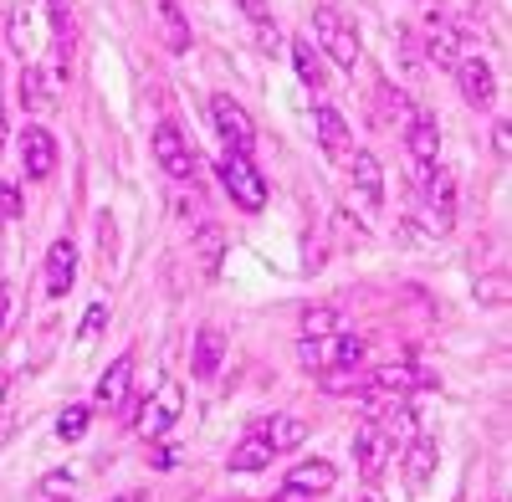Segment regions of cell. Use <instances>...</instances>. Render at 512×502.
Masks as SVG:
<instances>
[{
	"label": "cell",
	"instance_id": "f546056e",
	"mask_svg": "<svg viewBox=\"0 0 512 502\" xmlns=\"http://www.w3.org/2000/svg\"><path fill=\"white\" fill-rule=\"evenodd\" d=\"M6 41H11V52H16V57H31V11H26V6L11 11V21H6Z\"/></svg>",
	"mask_w": 512,
	"mask_h": 502
},
{
	"label": "cell",
	"instance_id": "4fadbf2b",
	"mask_svg": "<svg viewBox=\"0 0 512 502\" xmlns=\"http://www.w3.org/2000/svg\"><path fill=\"white\" fill-rule=\"evenodd\" d=\"M456 82H461V98L472 103V108H487V103L497 98V77H492V67H487L477 52H466V57L456 62Z\"/></svg>",
	"mask_w": 512,
	"mask_h": 502
},
{
	"label": "cell",
	"instance_id": "836d02e7",
	"mask_svg": "<svg viewBox=\"0 0 512 502\" xmlns=\"http://www.w3.org/2000/svg\"><path fill=\"white\" fill-rule=\"evenodd\" d=\"M21 216V190L16 180H0V221H16Z\"/></svg>",
	"mask_w": 512,
	"mask_h": 502
},
{
	"label": "cell",
	"instance_id": "7c38bea8",
	"mask_svg": "<svg viewBox=\"0 0 512 502\" xmlns=\"http://www.w3.org/2000/svg\"><path fill=\"white\" fill-rule=\"evenodd\" d=\"M72 277H77V246L67 236H57L47 246V267H41V282H47V298H67L72 292Z\"/></svg>",
	"mask_w": 512,
	"mask_h": 502
},
{
	"label": "cell",
	"instance_id": "60d3db41",
	"mask_svg": "<svg viewBox=\"0 0 512 502\" xmlns=\"http://www.w3.org/2000/svg\"><path fill=\"white\" fill-rule=\"evenodd\" d=\"M272 502H318V497H313V492H297V487H282Z\"/></svg>",
	"mask_w": 512,
	"mask_h": 502
},
{
	"label": "cell",
	"instance_id": "2e32d148",
	"mask_svg": "<svg viewBox=\"0 0 512 502\" xmlns=\"http://www.w3.org/2000/svg\"><path fill=\"white\" fill-rule=\"evenodd\" d=\"M128 385H134V354H118V359L98 374V405H103V410H123V405H128Z\"/></svg>",
	"mask_w": 512,
	"mask_h": 502
},
{
	"label": "cell",
	"instance_id": "6da1fadb",
	"mask_svg": "<svg viewBox=\"0 0 512 502\" xmlns=\"http://www.w3.org/2000/svg\"><path fill=\"white\" fill-rule=\"evenodd\" d=\"M364 354H369V339L364 333H349V328L328 333V339H303L297 344V359H303V369H313V374H323V369H359Z\"/></svg>",
	"mask_w": 512,
	"mask_h": 502
},
{
	"label": "cell",
	"instance_id": "7bdbcfd3",
	"mask_svg": "<svg viewBox=\"0 0 512 502\" xmlns=\"http://www.w3.org/2000/svg\"><path fill=\"white\" fill-rule=\"evenodd\" d=\"M6 313H11V287L0 282V328H6Z\"/></svg>",
	"mask_w": 512,
	"mask_h": 502
},
{
	"label": "cell",
	"instance_id": "8d00e7d4",
	"mask_svg": "<svg viewBox=\"0 0 512 502\" xmlns=\"http://www.w3.org/2000/svg\"><path fill=\"white\" fill-rule=\"evenodd\" d=\"M236 11L251 21V26H262V21H272V6L267 0H236Z\"/></svg>",
	"mask_w": 512,
	"mask_h": 502
},
{
	"label": "cell",
	"instance_id": "d6986e66",
	"mask_svg": "<svg viewBox=\"0 0 512 502\" xmlns=\"http://www.w3.org/2000/svg\"><path fill=\"white\" fill-rule=\"evenodd\" d=\"M349 175H354V190L364 195V205L379 211V205H384V170H379V159L369 149H354L349 154Z\"/></svg>",
	"mask_w": 512,
	"mask_h": 502
},
{
	"label": "cell",
	"instance_id": "44dd1931",
	"mask_svg": "<svg viewBox=\"0 0 512 502\" xmlns=\"http://www.w3.org/2000/svg\"><path fill=\"white\" fill-rule=\"evenodd\" d=\"M333 482H338V467L318 456V462H297V467L287 472L282 487H297V492H313V497H318V492H328Z\"/></svg>",
	"mask_w": 512,
	"mask_h": 502
},
{
	"label": "cell",
	"instance_id": "83f0119b",
	"mask_svg": "<svg viewBox=\"0 0 512 502\" xmlns=\"http://www.w3.org/2000/svg\"><path fill=\"white\" fill-rule=\"evenodd\" d=\"M195 251H200V262H205V272H216L221 267V251H226V231L221 226H195Z\"/></svg>",
	"mask_w": 512,
	"mask_h": 502
},
{
	"label": "cell",
	"instance_id": "d590c367",
	"mask_svg": "<svg viewBox=\"0 0 512 502\" xmlns=\"http://www.w3.org/2000/svg\"><path fill=\"white\" fill-rule=\"evenodd\" d=\"M108 323V308L103 303H93L88 308V318H82V328H77V339H98V328Z\"/></svg>",
	"mask_w": 512,
	"mask_h": 502
},
{
	"label": "cell",
	"instance_id": "cb8c5ba5",
	"mask_svg": "<svg viewBox=\"0 0 512 502\" xmlns=\"http://www.w3.org/2000/svg\"><path fill=\"white\" fill-rule=\"evenodd\" d=\"M262 436H267L272 451H297L308 441V421H303V415H272V421L262 426Z\"/></svg>",
	"mask_w": 512,
	"mask_h": 502
},
{
	"label": "cell",
	"instance_id": "f6af8a7d",
	"mask_svg": "<svg viewBox=\"0 0 512 502\" xmlns=\"http://www.w3.org/2000/svg\"><path fill=\"white\" fill-rule=\"evenodd\" d=\"M0 144H6V108H0Z\"/></svg>",
	"mask_w": 512,
	"mask_h": 502
},
{
	"label": "cell",
	"instance_id": "7402d4cb",
	"mask_svg": "<svg viewBox=\"0 0 512 502\" xmlns=\"http://www.w3.org/2000/svg\"><path fill=\"white\" fill-rule=\"evenodd\" d=\"M369 421H374L384 436H390V446H400V441L415 436V405L400 395V400H390V410H384V415H369Z\"/></svg>",
	"mask_w": 512,
	"mask_h": 502
},
{
	"label": "cell",
	"instance_id": "ba28073f",
	"mask_svg": "<svg viewBox=\"0 0 512 502\" xmlns=\"http://www.w3.org/2000/svg\"><path fill=\"white\" fill-rule=\"evenodd\" d=\"M390 456H395L390 436H384L374 421L359 426V436H354V462H359V477H364V482H379L384 472H390Z\"/></svg>",
	"mask_w": 512,
	"mask_h": 502
},
{
	"label": "cell",
	"instance_id": "e575fe53",
	"mask_svg": "<svg viewBox=\"0 0 512 502\" xmlns=\"http://www.w3.org/2000/svg\"><path fill=\"white\" fill-rule=\"evenodd\" d=\"M98 236H103V267L113 272V262H118V231H113V221H108V216L98 221Z\"/></svg>",
	"mask_w": 512,
	"mask_h": 502
},
{
	"label": "cell",
	"instance_id": "f35d334b",
	"mask_svg": "<svg viewBox=\"0 0 512 502\" xmlns=\"http://www.w3.org/2000/svg\"><path fill=\"white\" fill-rule=\"evenodd\" d=\"M175 462H180V446H154V456H149V467H154V472H169Z\"/></svg>",
	"mask_w": 512,
	"mask_h": 502
},
{
	"label": "cell",
	"instance_id": "1f68e13d",
	"mask_svg": "<svg viewBox=\"0 0 512 502\" xmlns=\"http://www.w3.org/2000/svg\"><path fill=\"white\" fill-rule=\"evenodd\" d=\"M88 421H93L88 405H67V410L57 415V436H62V441H77L82 431H88Z\"/></svg>",
	"mask_w": 512,
	"mask_h": 502
},
{
	"label": "cell",
	"instance_id": "30bf717a",
	"mask_svg": "<svg viewBox=\"0 0 512 502\" xmlns=\"http://www.w3.org/2000/svg\"><path fill=\"white\" fill-rule=\"evenodd\" d=\"M210 118H216V129H221V139H226V149H251V139H256V129H251V113L236 103V98H210Z\"/></svg>",
	"mask_w": 512,
	"mask_h": 502
},
{
	"label": "cell",
	"instance_id": "9a60e30c",
	"mask_svg": "<svg viewBox=\"0 0 512 502\" xmlns=\"http://www.w3.org/2000/svg\"><path fill=\"white\" fill-rule=\"evenodd\" d=\"M21 164H26L31 180H52V170H57V139L41 129V123H31L21 134Z\"/></svg>",
	"mask_w": 512,
	"mask_h": 502
},
{
	"label": "cell",
	"instance_id": "f1b7e54d",
	"mask_svg": "<svg viewBox=\"0 0 512 502\" xmlns=\"http://www.w3.org/2000/svg\"><path fill=\"white\" fill-rule=\"evenodd\" d=\"M338 328H344V313L338 308H308L303 313V339H328Z\"/></svg>",
	"mask_w": 512,
	"mask_h": 502
},
{
	"label": "cell",
	"instance_id": "4dcf8cb0",
	"mask_svg": "<svg viewBox=\"0 0 512 502\" xmlns=\"http://www.w3.org/2000/svg\"><path fill=\"white\" fill-rule=\"evenodd\" d=\"M379 103H384V118H390V123H395V129H405V123L415 118V108H410V98H405L400 88H390V82H384V88H379Z\"/></svg>",
	"mask_w": 512,
	"mask_h": 502
},
{
	"label": "cell",
	"instance_id": "8fae6325",
	"mask_svg": "<svg viewBox=\"0 0 512 502\" xmlns=\"http://www.w3.org/2000/svg\"><path fill=\"white\" fill-rule=\"evenodd\" d=\"M400 134H405V149H410V159H415V175H425L431 164H441V129H436V118L415 113Z\"/></svg>",
	"mask_w": 512,
	"mask_h": 502
},
{
	"label": "cell",
	"instance_id": "e0dca14e",
	"mask_svg": "<svg viewBox=\"0 0 512 502\" xmlns=\"http://www.w3.org/2000/svg\"><path fill=\"white\" fill-rule=\"evenodd\" d=\"M221 359H226V333L221 328H200L195 344H190V374L195 380H216Z\"/></svg>",
	"mask_w": 512,
	"mask_h": 502
},
{
	"label": "cell",
	"instance_id": "d4e9b609",
	"mask_svg": "<svg viewBox=\"0 0 512 502\" xmlns=\"http://www.w3.org/2000/svg\"><path fill=\"white\" fill-rule=\"evenodd\" d=\"M318 390H323V395H344V400H349V395H354V400H359V395L369 400V374H359V369H323V374H318Z\"/></svg>",
	"mask_w": 512,
	"mask_h": 502
},
{
	"label": "cell",
	"instance_id": "74e56055",
	"mask_svg": "<svg viewBox=\"0 0 512 502\" xmlns=\"http://www.w3.org/2000/svg\"><path fill=\"white\" fill-rule=\"evenodd\" d=\"M256 47H262V52H282L287 41L277 36V26H272V21H262V26H256Z\"/></svg>",
	"mask_w": 512,
	"mask_h": 502
},
{
	"label": "cell",
	"instance_id": "7a4b0ae2",
	"mask_svg": "<svg viewBox=\"0 0 512 502\" xmlns=\"http://www.w3.org/2000/svg\"><path fill=\"white\" fill-rule=\"evenodd\" d=\"M221 185H226V195L236 200V211H246V216L267 211V180H262V170L251 164V154L226 149V159H221Z\"/></svg>",
	"mask_w": 512,
	"mask_h": 502
},
{
	"label": "cell",
	"instance_id": "7dc6e473",
	"mask_svg": "<svg viewBox=\"0 0 512 502\" xmlns=\"http://www.w3.org/2000/svg\"><path fill=\"white\" fill-rule=\"evenodd\" d=\"M359 502H374V497H359Z\"/></svg>",
	"mask_w": 512,
	"mask_h": 502
},
{
	"label": "cell",
	"instance_id": "ee69618b",
	"mask_svg": "<svg viewBox=\"0 0 512 502\" xmlns=\"http://www.w3.org/2000/svg\"><path fill=\"white\" fill-rule=\"evenodd\" d=\"M113 502H144V492H123V497H113Z\"/></svg>",
	"mask_w": 512,
	"mask_h": 502
},
{
	"label": "cell",
	"instance_id": "5bb4252c",
	"mask_svg": "<svg viewBox=\"0 0 512 502\" xmlns=\"http://www.w3.org/2000/svg\"><path fill=\"white\" fill-rule=\"evenodd\" d=\"M313 129H318V144H323L333 159H349V154H354V129H349V118L338 113L333 103H318V108H313Z\"/></svg>",
	"mask_w": 512,
	"mask_h": 502
},
{
	"label": "cell",
	"instance_id": "8992f818",
	"mask_svg": "<svg viewBox=\"0 0 512 502\" xmlns=\"http://www.w3.org/2000/svg\"><path fill=\"white\" fill-rule=\"evenodd\" d=\"M466 47H472V41H466L446 16H425V57H431L436 67H446V72H456V62L466 57Z\"/></svg>",
	"mask_w": 512,
	"mask_h": 502
},
{
	"label": "cell",
	"instance_id": "b9f144b4",
	"mask_svg": "<svg viewBox=\"0 0 512 502\" xmlns=\"http://www.w3.org/2000/svg\"><path fill=\"white\" fill-rule=\"evenodd\" d=\"M492 144H497V154L507 159V149H512V134H507V123H497V134H492Z\"/></svg>",
	"mask_w": 512,
	"mask_h": 502
},
{
	"label": "cell",
	"instance_id": "ab89813d",
	"mask_svg": "<svg viewBox=\"0 0 512 502\" xmlns=\"http://www.w3.org/2000/svg\"><path fill=\"white\" fill-rule=\"evenodd\" d=\"M72 487V472H52V477H41V492L47 497H57V492H67Z\"/></svg>",
	"mask_w": 512,
	"mask_h": 502
},
{
	"label": "cell",
	"instance_id": "9c48e42d",
	"mask_svg": "<svg viewBox=\"0 0 512 502\" xmlns=\"http://www.w3.org/2000/svg\"><path fill=\"white\" fill-rule=\"evenodd\" d=\"M431 385L436 380L425 369H415V364H384V369L369 374V395H384V400H400L410 390H431Z\"/></svg>",
	"mask_w": 512,
	"mask_h": 502
},
{
	"label": "cell",
	"instance_id": "603a6c76",
	"mask_svg": "<svg viewBox=\"0 0 512 502\" xmlns=\"http://www.w3.org/2000/svg\"><path fill=\"white\" fill-rule=\"evenodd\" d=\"M287 52H292V62H297V77H303V82H308L313 93H318V88H328V72H323V52L313 47L308 36L287 41Z\"/></svg>",
	"mask_w": 512,
	"mask_h": 502
},
{
	"label": "cell",
	"instance_id": "bcb514c9",
	"mask_svg": "<svg viewBox=\"0 0 512 502\" xmlns=\"http://www.w3.org/2000/svg\"><path fill=\"white\" fill-rule=\"evenodd\" d=\"M6 385H11V380H6V374H0V400H6Z\"/></svg>",
	"mask_w": 512,
	"mask_h": 502
},
{
	"label": "cell",
	"instance_id": "d6a6232c",
	"mask_svg": "<svg viewBox=\"0 0 512 502\" xmlns=\"http://www.w3.org/2000/svg\"><path fill=\"white\" fill-rule=\"evenodd\" d=\"M47 16H52V31H57V47L72 52V21H67V6H62V0H47Z\"/></svg>",
	"mask_w": 512,
	"mask_h": 502
},
{
	"label": "cell",
	"instance_id": "52a82bcc",
	"mask_svg": "<svg viewBox=\"0 0 512 502\" xmlns=\"http://www.w3.org/2000/svg\"><path fill=\"white\" fill-rule=\"evenodd\" d=\"M154 164L169 180H190L195 175V154H190V144H185V134L175 129V123H159L154 129Z\"/></svg>",
	"mask_w": 512,
	"mask_h": 502
},
{
	"label": "cell",
	"instance_id": "ac0fdd59",
	"mask_svg": "<svg viewBox=\"0 0 512 502\" xmlns=\"http://www.w3.org/2000/svg\"><path fill=\"white\" fill-rule=\"evenodd\" d=\"M154 21H159L164 47L175 52V57H185L195 36H190V21H185V6H180V0H154Z\"/></svg>",
	"mask_w": 512,
	"mask_h": 502
},
{
	"label": "cell",
	"instance_id": "5b68a950",
	"mask_svg": "<svg viewBox=\"0 0 512 502\" xmlns=\"http://www.w3.org/2000/svg\"><path fill=\"white\" fill-rule=\"evenodd\" d=\"M420 180H425V211H431L425 221H431V231L446 236V231L456 226V180H451L446 164H431Z\"/></svg>",
	"mask_w": 512,
	"mask_h": 502
},
{
	"label": "cell",
	"instance_id": "ffe728a7",
	"mask_svg": "<svg viewBox=\"0 0 512 502\" xmlns=\"http://www.w3.org/2000/svg\"><path fill=\"white\" fill-rule=\"evenodd\" d=\"M436 462H441V446L431 436H410V446H405V477H410V487L431 482L436 477Z\"/></svg>",
	"mask_w": 512,
	"mask_h": 502
},
{
	"label": "cell",
	"instance_id": "4316f807",
	"mask_svg": "<svg viewBox=\"0 0 512 502\" xmlns=\"http://www.w3.org/2000/svg\"><path fill=\"white\" fill-rule=\"evenodd\" d=\"M57 98H52V88H47V77H41V67L36 62H26V72H21V108L26 113H41V108H52Z\"/></svg>",
	"mask_w": 512,
	"mask_h": 502
},
{
	"label": "cell",
	"instance_id": "3957f363",
	"mask_svg": "<svg viewBox=\"0 0 512 502\" xmlns=\"http://www.w3.org/2000/svg\"><path fill=\"white\" fill-rule=\"evenodd\" d=\"M313 36H318V47L344 72H359V31H354V21L338 6H318L313 11Z\"/></svg>",
	"mask_w": 512,
	"mask_h": 502
},
{
	"label": "cell",
	"instance_id": "277c9868",
	"mask_svg": "<svg viewBox=\"0 0 512 502\" xmlns=\"http://www.w3.org/2000/svg\"><path fill=\"white\" fill-rule=\"evenodd\" d=\"M180 415H185V385H180V380H164L159 395H149L144 410L134 415V431H139L144 441H159V436H169V426H175Z\"/></svg>",
	"mask_w": 512,
	"mask_h": 502
},
{
	"label": "cell",
	"instance_id": "484cf974",
	"mask_svg": "<svg viewBox=\"0 0 512 502\" xmlns=\"http://www.w3.org/2000/svg\"><path fill=\"white\" fill-rule=\"evenodd\" d=\"M272 446H267V436H251V441H241L236 451H231V472H267L272 467Z\"/></svg>",
	"mask_w": 512,
	"mask_h": 502
}]
</instances>
